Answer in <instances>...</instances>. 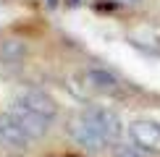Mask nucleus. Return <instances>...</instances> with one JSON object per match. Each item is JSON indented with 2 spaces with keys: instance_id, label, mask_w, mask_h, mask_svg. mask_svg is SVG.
Listing matches in <instances>:
<instances>
[{
  "instance_id": "1",
  "label": "nucleus",
  "mask_w": 160,
  "mask_h": 157,
  "mask_svg": "<svg viewBox=\"0 0 160 157\" xmlns=\"http://www.w3.org/2000/svg\"><path fill=\"white\" fill-rule=\"evenodd\" d=\"M68 136L74 139V144H79V147L84 149V152H92V155H100V152H105V149L110 147V141L105 139L100 131L92 126L89 121H87L84 115H76V118H71L68 121Z\"/></svg>"
},
{
  "instance_id": "2",
  "label": "nucleus",
  "mask_w": 160,
  "mask_h": 157,
  "mask_svg": "<svg viewBox=\"0 0 160 157\" xmlns=\"http://www.w3.org/2000/svg\"><path fill=\"white\" fill-rule=\"evenodd\" d=\"M8 115L16 121V126L21 128L32 141H34V139H45V136L50 134V118H45V115L34 113V110H29L26 105H21L18 100L11 102Z\"/></svg>"
},
{
  "instance_id": "3",
  "label": "nucleus",
  "mask_w": 160,
  "mask_h": 157,
  "mask_svg": "<svg viewBox=\"0 0 160 157\" xmlns=\"http://www.w3.org/2000/svg\"><path fill=\"white\" fill-rule=\"evenodd\" d=\"M131 144L142 155H160V123L155 121H134L129 126Z\"/></svg>"
},
{
  "instance_id": "4",
  "label": "nucleus",
  "mask_w": 160,
  "mask_h": 157,
  "mask_svg": "<svg viewBox=\"0 0 160 157\" xmlns=\"http://www.w3.org/2000/svg\"><path fill=\"white\" fill-rule=\"evenodd\" d=\"M82 115L110 141V147L118 141V136H121V118L116 113H110L108 107H89V110H84Z\"/></svg>"
},
{
  "instance_id": "5",
  "label": "nucleus",
  "mask_w": 160,
  "mask_h": 157,
  "mask_svg": "<svg viewBox=\"0 0 160 157\" xmlns=\"http://www.w3.org/2000/svg\"><path fill=\"white\" fill-rule=\"evenodd\" d=\"M21 105H26L29 110H34V113H39V115H45V118H55L58 115V105H55V100L48 94L45 89H37V87H32V89H24L21 94L16 97Z\"/></svg>"
},
{
  "instance_id": "6",
  "label": "nucleus",
  "mask_w": 160,
  "mask_h": 157,
  "mask_svg": "<svg viewBox=\"0 0 160 157\" xmlns=\"http://www.w3.org/2000/svg\"><path fill=\"white\" fill-rule=\"evenodd\" d=\"M32 139L16 126V121L8 113H0V147L8 149H29Z\"/></svg>"
},
{
  "instance_id": "7",
  "label": "nucleus",
  "mask_w": 160,
  "mask_h": 157,
  "mask_svg": "<svg viewBox=\"0 0 160 157\" xmlns=\"http://www.w3.org/2000/svg\"><path fill=\"white\" fill-rule=\"evenodd\" d=\"M87 81H89V87L97 89V92H116L118 89V78L113 76L110 71L97 68V65L87 71Z\"/></svg>"
},
{
  "instance_id": "8",
  "label": "nucleus",
  "mask_w": 160,
  "mask_h": 157,
  "mask_svg": "<svg viewBox=\"0 0 160 157\" xmlns=\"http://www.w3.org/2000/svg\"><path fill=\"white\" fill-rule=\"evenodd\" d=\"M113 152H116V157H144L134 144H121V141L113 144Z\"/></svg>"
},
{
  "instance_id": "9",
  "label": "nucleus",
  "mask_w": 160,
  "mask_h": 157,
  "mask_svg": "<svg viewBox=\"0 0 160 157\" xmlns=\"http://www.w3.org/2000/svg\"><path fill=\"white\" fill-rule=\"evenodd\" d=\"M113 3H118V5H137L139 0H113Z\"/></svg>"
},
{
  "instance_id": "10",
  "label": "nucleus",
  "mask_w": 160,
  "mask_h": 157,
  "mask_svg": "<svg viewBox=\"0 0 160 157\" xmlns=\"http://www.w3.org/2000/svg\"><path fill=\"white\" fill-rule=\"evenodd\" d=\"M55 3H58V0H48V5H55Z\"/></svg>"
},
{
  "instance_id": "11",
  "label": "nucleus",
  "mask_w": 160,
  "mask_h": 157,
  "mask_svg": "<svg viewBox=\"0 0 160 157\" xmlns=\"http://www.w3.org/2000/svg\"><path fill=\"white\" fill-rule=\"evenodd\" d=\"M71 3H79V0H71Z\"/></svg>"
}]
</instances>
